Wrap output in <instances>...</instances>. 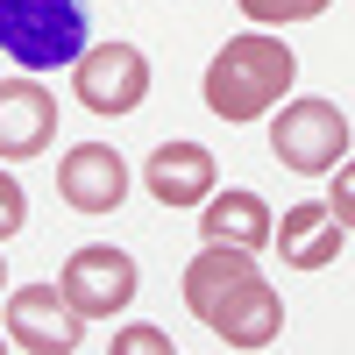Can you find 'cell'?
Wrapping results in <instances>:
<instances>
[{
  "instance_id": "obj_10",
  "label": "cell",
  "mask_w": 355,
  "mask_h": 355,
  "mask_svg": "<svg viewBox=\"0 0 355 355\" xmlns=\"http://www.w3.org/2000/svg\"><path fill=\"white\" fill-rule=\"evenodd\" d=\"M142 185L157 206H206V192L220 185V164L206 142H157L142 164Z\"/></svg>"
},
{
  "instance_id": "obj_17",
  "label": "cell",
  "mask_w": 355,
  "mask_h": 355,
  "mask_svg": "<svg viewBox=\"0 0 355 355\" xmlns=\"http://www.w3.org/2000/svg\"><path fill=\"white\" fill-rule=\"evenodd\" d=\"M0 284H8V256H0Z\"/></svg>"
},
{
  "instance_id": "obj_5",
  "label": "cell",
  "mask_w": 355,
  "mask_h": 355,
  "mask_svg": "<svg viewBox=\"0 0 355 355\" xmlns=\"http://www.w3.org/2000/svg\"><path fill=\"white\" fill-rule=\"evenodd\" d=\"M150 57H142L135 43H85L78 64H71V93L85 114H135L142 100H150Z\"/></svg>"
},
{
  "instance_id": "obj_14",
  "label": "cell",
  "mask_w": 355,
  "mask_h": 355,
  "mask_svg": "<svg viewBox=\"0 0 355 355\" xmlns=\"http://www.w3.org/2000/svg\"><path fill=\"white\" fill-rule=\"evenodd\" d=\"M21 220H28V192H21L15 171H0V242H8V234H21Z\"/></svg>"
},
{
  "instance_id": "obj_16",
  "label": "cell",
  "mask_w": 355,
  "mask_h": 355,
  "mask_svg": "<svg viewBox=\"0 0 355 355\" xmlns=\"http://www.w3.org/2000/svg\"><path fill=\"white\" fill-rule=\"evenodd\" d=\"M114 355H171V334L164 327H128V334H114Z\"/></svg>"
},
{
  "instance_id": "obj_11",
  "label": "cell",
  "mask_w": 355,
  "mask_h": 355,
  "mask_svg": "<svg viewBox=\"0 0 355 355\" xmlns=\"http://www.w3.org/2000/svg\"><path fill=\"white\" fill-rule=\"evenodd\" d=\"M270 227H277V214H270V199L263 192H249V185H214L206 192V206H199V234L206 242H227V249H270Z\"/></svg>"
},
{
  "instance_id": "obj_6",
  "label": "cell",
  "mask_w": 355,
  "mask_h": 355,
  "mask_svg": "<svg viewBox=\"0 0 355 355\" xmlns=\"http://www.w3.org/2000/svg\"><path fill=\"white\" fill-rule=\"evenodd\" d=\"M135 256L128 249H114V242H85L64 256V270H57V291L71 299V313L85 320H114L128 299H135Z\"/></svg>"
},
{
  "instance_id": "obj_15",
  "label": "cell",
  "mask_w": 355,
  "mask_h": 355,
  "mask_svg": "<svg viewBox=\"0 0 355 355\" xmlns=\"http://www.w3.org/2000/svg\"><path fill=\"white\" fill-rule=\"evenodd\" d=\"M327 206H334V220L355 234V157H341V164H334V192H327Z\"/></svg>"
},
{
  "instance_id": "obj_4",
  "label": "cell",
  "mask_w": 355,
  "mask_h": 355,
  "mask_svg": "<svg viewBox=\"0 0 355 355\" xmlns=\"http://www.w3.org/2000/svg\"><path fill=\"white\" fill-rule=\"evenodd\" d=\"M270 157L284 171H306V178L334 171L348 157V114L334 100H291V107H277L270 114Z\"/></svg>"
},
{
  "instance_id": "obj_3",
  "label": "cell",
  "mask_w": 355,
  "mask_h": 355,
  "mask_svg": "<svg viewBox=\"0 0 355 355\" xmlns=\"http://www.w3.org/2000/svg\"><path fill=\"white\" fill-rule=\"evenodd\" d=\"M85 43H93L85 0H0V57H15L28 78L71 71Z\"/></svg>"
},
{
  "instance_id": "obj_7",
  "label": "cell",
  "mask_w": 355,
  "mask_h": 355,
  "mask_svg": "<svg viewBox=\"0 0 355 355\" xmlns=\"http://www.w3.org/2000/svg\"><path fill=\"white\" fill-rule=\"evenodd\" d=\"M8 341L28 355H71L85 341V313H71L57 284H21L8 299Z\"/></svg>"
},
{
  "instance_id": "obj_8",
  "label": "cell",
  "mask_w": 355,
  "mask_h": 355,
  "mask_svg": "<svg viewBox=\"0 0 355 355\" xmlns=\"http://www.w3.org/2000/svg\"><path fill=\"white\" fill-rule=\"evenodd\" d=\"M57 142V93L43 78H0V164H28Z\"/></svg>"
},
{
  "instance_id": "obj_2",
  "label": "cell",
  "mask_w": 355,
  "mask_h": 355,
  "mask_svg": "<svg viewBox=\"0 0 355 355\" xmlns=\"http://www.w3.org/2000/svg\"><path fill=\"white\" fill-rule=\"evenodd\" d=\"M291 78H299V57L284 50V36L249 28V36H227V43L214 50L199 93H206V114H214V121L242 128V121H263V114L291 93Z\"/></svg>"
},
{
  "instance_id": "obj_18",
  "label": "cell",
  "mask_w": 355,
  "mask_h": 355,
  "mask_svg": "<svg viewBox=\"0 0 355 355\" xmlns=\"http://www.w3.org/2000/svg\"><path fill=\"white\" fill-rule=\"evenodd\" d=\"M0 348H8V334H0Z\"/></svg>"
},
{
  "instance_id": "obj_13",
  "label": "cell",
  "mask_w": 355,
  "mask_h": 355,
  "mask_svg": "<svg viewBox=\"0 0 355 355\" xmlns=\"http://www.w3.org/2000/svg\"><path fill=\"white\" fill-rule=\"evenodd\" d=\"M256 28H284V21H313V15H327L334 0H234Z\"/></svg>"
},
{
  "instance_id": "obj_9",
  "label": "cell",
  "mask_w": 355,
  "mask_h": 355,
  "mask_svg": "<svg viewBox=\"0 0 355 355\" xmlns=\"http://www.w3.org/2000/svg\"><path fill=\"white\" fill-rule=\"evenodd\" d=\"M57 199L71 214H114L128 199V157L107 150V142H71L64 164H57Z\"/></svg>"
},
{
  "instance_id": "obj_1",
  "label": "cell",
  "mask_w": 355,
  "mask_h": 355,
  "mask_svg": "<svg viewBox=\"0 0 355 355\" xmlns=\"http://www.w3.org/2000/svg\"><path fill=\"white\" fill-rule=\"evenodd\" d=\"M178 291H185V313L199 320V327L220 334V348H270L284 334V299H277V284L256 270L249 249L206 242L185 263Z\"/></svg>"
},
{
  "instance_id": "obj_12",
  "label": "cell",
  "mask_w": 355,
  "mask_h": 355,
  "mask_svg": "<svg viewBox=\"0 0 355 355\" xmlns=\"http://www.w3.org/2000/svg\"><path fill=\"white\" fill-rule=\"evenodd\" d=\"M341 242H348V227L334 220V206H327V199L291 206L284 227H270V249L291 263V270H327V263L341 256Z\"/></svg>"
}]
</instances>
